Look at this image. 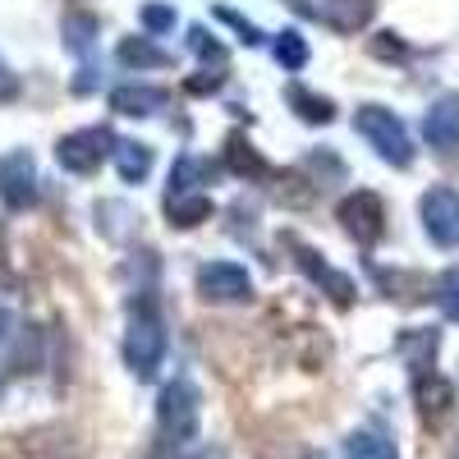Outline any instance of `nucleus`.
<instances>
[{
	"label": "nucleus",
	"instance_id": "1",
	"mask_svg": "<svg viewBox=\"0 0 459 459\" xmlns=\"http://www.w3.org/2000/svg\"><path fill=\"white\" fill-rule=\"evenodd\" d=\"M120 354H125V368L134 377H152L161 368V359H166V326H161V313H157V303H152V299H134L129 303Z\"/></svg>",
	"mask_w": 459,
	"mask_h": 459
},
{
	"label": "nucleus",
	"instance_id": "2",
	"mask_svg": "<svg viewBox=\"0 0 459 459\" xmlns=\"http://www.w3.org/2000/svg\"><path fill=\"white\" fill-rule=\"evenodd\" d=\"M157 428L166 446H188L198 437V386L188 377L166 381V391L157 400Z\"/></svg>",
	"mask_w": 459,
	"mask_h": 459
},
{
	"label": "nucleus",
	"instance_id": "3",
	"mask_svg": "<svg viewBox=\"0 0 459 459\" xmlns=\"http://www.w3.org/2000/svg\"><path fill=\"white\" fill-rule=\"evenodd\" d=\"M359 134L372 143V152L391 166H409L413 161V143H409V129L400 125V115L386 110V106H363L359 110Z\"/></svg>",
	"mask_w": 459,
	"mask_h": 459
},
{
	"label": "nucleus",
	"instance_id": "4",
	"mask_svg": "<svg viewBox=\"0 0 459 459\" xmlns=\"http://www.w3.org/2000/svg\"><path fill=\"white\" fill-rule=\"evenodd\" d=\"M110 147H115L110 129L92 125V129H79V134H65L60 147H56V161H60L69 175H92V170L110 157Z\"/></svg>",
	"mask_w": 459,
	"mask_h": 459
},
{
	"label": "nucleus",
	"instance_id": "5",
	"mask_svg": "<svg viewBox=\"0 0 459 459\" xmlns=\"http://www.w3.org/2000/svg\"><path fill=\"white\" fill-rule=\"evenodd\" d=\"M423 230L432 235V244L441 248H459V194L455 188H428L423 203H418Z\"/></svg>",
	"mask_w": 459,
	"mask_h": 459
},
{
	"label": "nucleus",
	"instance_id": "6",
	"mask_svg": "<svg viewBox=\"0 0 459 459\" xmlns=\"http://www.w3.org/2000/svg\"><path fill=\"white\" fill-rule=\"evenodd\" d=\"M340 225H344V235H350L354 244H377L381 230H386V207H381L377 194L359 188V194H350L340 203Z\"/></svg>",
	"mask_w": 459,
	"mask_h": 459
},
{
	"label": "nucleus",
	"instance_id": "7",
	"mask_svg": "<svg viewBox=\"0 0 459 459\" xmlns=\"http://www.w3.org/2000/svg\"><path fill=\"white\" fill-rule=\"evenodd\" d=\"M198 294L207 303H248L253 299V281L239 262H207L198 272Z\"/></svg>",
	"mask_w": 459,
	"mask_h": 459
},
{
	"label": "nucleus",
	"instance_id": "8",
	"mask_svg": "<svg viewBox=\"0 0 459 459\" xmlns=\"http://www.w3.org/2000/svg\"><path fill=\"white\" fill-rule=\"evenodd\" d=\"M37 166L28 152H10L5 161H0V203H5L10 212H28L37 203Z\"/></svg>",
	"mask_w": 459,
	"mask_h": 459
},
{
	"label": "nucleus",
	"instance_id": "9",
	"mask_svg": "<svg viewBox=\"0 0 459 459\" xmlns=\"http://www.w3.org/2000/svg\"><path fill=\"white\" fill-rule=\"evenodd\" d=\"M290 248H294V262H299L303 272H308V276L326 290V299L340 303V308H350V303H354V281H350V276H340V272H331V266L322 262V253H313L308 244H294V239H290Z\"/></svg>",
	"mask_w": 459,
	"mask_h": 459
},
{
	"label": "nucleus",
	"instance_id": "10",
	"mask_svg": "<svg viewBox=\"0 0 459 459\" xmlns=\"http://www.w3.org/2000/svg\"><path fill=\"white\" fill-rule=\"evenodd\" d=\"M413 395H418V413H423V423H446L450 418V409H455V386L446 377H437V372H423L418 377V386H413Z\"/></svg>",
	"mask_w": 459,
	"mask_h": 459
},
{
	"label": "nucleus",
	"instance_id": "11",
	"mask_svg": "<svg viewBox=\"0 0 459 459\" xmlns=\"http://www.w3.org/2000/svg\"><path fill=\"white\" fill-rule=\"evenodd\" d=\"M166 101L170 97L161 88H152V83H125V88L110 92V106L120 110V115H134V120H143V115H161Z\"/></svg>",
	"mask_w": 459,
	"mask_h": 459
},
{
	"label": "nucleus",
	"instance_id": "12",
	"mask_svg": "<svg viewBox=\"0 0 459 459\" xmlns=\"http://www.w3.org/2000/svg\"><path fill=\"white\" fill-rule=\"evenodd\" d=\"M423 138L441 152H450L459 143V97H441L432 110H428V120H423Z\"/></svg>",
	"mask_w": 459,
	"mask_h": 459
},
{
	"label": "nucleus",
	"instance_id": "13",
	"mask_svg": "<svg viewBox=\"0 0 459 459\" xmlns=\"http://www.w3.org/2000/svg\"><path fill=\"white\" fill-rule=\"evenodd\" d=\"M110 157H115V170H120L125 184H143L152 175V147L138 138H115Z\"/></svg>",
	"mask_w": 459,
	"mask_h": 459
},
{
	"label": "nucleus",
	"instance_id": "14",
	"mask_svg": "<svg viewBox=\"0 0 459 459\" xmlns=\"http://www.w3.org/2000/svg\"><path fill=\"white\" fill-rule=\"evenodd\" d=\"M377 14V0H326L322 5V19L335 28V32H363Z\"/></svg>",
	"mask_w": 459,
	"mask_h": 459
},
{
	"label": "nucleus",
	"instance_id": "15",
	"mask_svg": "<svg viewBox=\"0 0 459 459\" xmlns=\"http://www.w3.org/2000/svg\"><path fill=\"white\" fill-rule=\"evenodd\" d=\"M115 60L129 65V69H152V65H170V56L152 42V37H125L120 47H115Z\"/></svg>",
	"mask_w": 459,
	"mask_h": 459
},
{
	"label": "nucleus",
	"instance_id": "16",
	"mask_svg": "<svg viewBox=\"0 0 459 459\" xmlns=\"http://www.w3.org/2000/svg\"><path fill=\"white\" fill-rule=\"evenodd\" d=\"M344 459H395V441L386 432H354L344 441Z\"/></svg>",
	"mask_w": 459,
	"mask_h": 459
},
{
	"label": "nucleus",
	"instance_id": "17",
	"mask_svg": "<svg viewBox=\"0 0 459 459\" xmlns=\"http://www.w3.org/2000/svg\"><path fill=\"white\" fill-rule=\"evenodd\" d=\"M203 179H207V161L179 157L175 161V175H170V194H203Z\"/></svg>",
	"mask_w": 459,
	"mask_h": 459
},
{
	"label": "nucleus",
	"instance_id": "18",
	"mask_svg": "<svg viewBox=\"0 0 459 459\" xmlns=\"http://www.w3.org/2000/svg\"><path fill=\"white\" fill-rule=\"evenodd\" d=\"M212 212V203L203 198V194H194V198H184V194H170L166 198V216L175 221V225H198L203 216Z\"/></svg>",
	"mask_w": 459,
	"mask_h": 459
},
{
	"label": "nucleus",
	"instance_id": "19",
	"mask_svg": "<svg viewBox=\"0 0 459 459\" xmlns=\"http://www.w3.org/2000/svg\"><path fill=\"white\" fill-rule=\"evenodd\" d=\"M290 101L299 106L303 120H313V125H331V120H335V106H331L326 97L308 92V88H290Z\"/></svg>",
	"mask_w": 459,
	"mask_h": 459
},
{
	"label": "nucleus",
	"instance_id": "20",
	"mask_svg": "<svg viewBox=\"0 0 459 459\" xmlns=\"http://www.w3.org/2000/svg\"><path fill=\"white\" fill-rule=\"evenodd\" d=\"M225 166L239 170V175H262V170H266L262 157H257V152H253L244 138H230V143H225Z\"/></svg>",
	"mask_w": 459,
	"mask_h": 459
},
{
	"label": "nucleus",
	"instance_id": "21",
	"mask_svg": "<svg viewBox=\"0 0 459 459\" xmlns=\"http://www.w3.org/2000/svg\"><path fill=\"white\" fill-rule=\"evenodd\" d=\"M432 350H437V335H432V331H409V335H404V359H409L418 372L432 368Z\"/></svg>",
	"mask_w": 459,
	"mask_h": 459
},
{
	"label": "nucleus",
	"instance_id": "22",
	"mask_svg": "<svg viewBox=\"0 0 459 459\" xmlns=\"http://www.w3.org/2000/svg\"><path fill=\"white\" fill-rule=\"evenodd\" d=\"M276 60L285 69H303V65H308V42H303L299 32H281L276 37Z\"/></svg>",
	"mask_w": 459,
	"mask_h": 459
},
{
	"label": "nucleus",
	"instance_id": "23",
	"mask_svg": "<svg viewBox=\"0 0 459 459\" xmlns=\"http://www.w3.org/2000/svg\"><path fill=\"white\" fill-rule=\"evenodd\" d=\"M377 281H381V290H391V299H423V281L418 276H404V272H377Z\"/></svg>",
	"mask_w": 459,
	"mask_h": 459
},
{
	"label": "nucleus",
	"instance_id": "24",
	"mask_svg": "<svg viewBox=\"0 0 459 459\" xmlns=\"http://www.w3.org/2000/svg\"><path fill=\"white\" fill-rule=\"evenodd\" d=\"M437 303H441V313H446L450 322H459V272L441 276V285H437Z\"/></svg>",
	"mask_w": 459,
	"mask_h": 459
},
{
	"label": "nucleus",
	"instance_id": "25",
	"mask_svg": "<svg viewBox=\"0 0 459 459\" xmlns=\"http://www.w3.org/2000/svg\"><path fill=\"white\" fill-rule=\"evenodd\" d=\"M65 32H69V47L74 51H83V56L92 51V19H69Z\"/></svg>",
	"mask_w": 459,
	"mask_h": 459
},
{
	"label": "nucleus",
	"instance_id": "26",
	"mask_svg": "<svg viewBox=\"0 0 459 459\" xmlns=\"http://www.w3.org/2000/svg\"><path fill=\"white\" fill-rule=\"evenodd\" d=\"M143 23H147L152 32H166V28L175 23V10H170V5H143Z\"/></svg>",
	"mask_w": 459,
	"mask_h": 459
},
{
	"label": "nucleus",
	"instance_id": "27",
	"mask_svg": "<svg viewBox=\"0 0 459 459\" xmlns=\"http://www.w3.org/2000/svg\"><path fill=\"white\" fill-rule=\"evenodd\" d=\"M188 37H194V51H198V56H212V60H225V47H216V42H212V37L203 32V28H194V32H188Z\"/></svg>",
	"mask_w": 459,
	"mask_h": 459
},
{
	"label": "nucleus",
	"instance_id": "28",
	"mask_svg": "<svg viewBox=\"0 0 459 459\" xmlns=\"http://www.w3.org/2000/svg\"><path fill=\"white\" fill-rule=\"evenodd\" d=\"M391 37H395V32H381L377 42H372V51H377V56H404V47H400V42H391Z\"/></svg>",
	"mask_w": 459,
	"mask_h": 459
},
{
	"label": "nucleus",
	"instance_id": "29",
	"mask_svg": "<svg viewBox=\"0 0 459 459\" xmlns=\"http://www.w3.org/2000/svg\"><path fill=\"white\" fill-rule=\"evenodd\" d=\"M10 92H14V79H10V69L0 65V97H10Z\"/></svg>",
	"mask_w": 459,
	"mask_h": 459
},
{
	"label": "nucleus",
	"instance_id": "30",
	"mask_svg": "<svg viewBox=\"0 0 459 459\" xmlns=\"http://www.w3.org/2000/svg\"><path fill=\"white\" fill-rule=\"evenodd\" d=\"M0 335H10V317L5 313H0Z\"/></svg>",
	"mask_w": 459,
	"mask_h": 459
}]
</instances>
